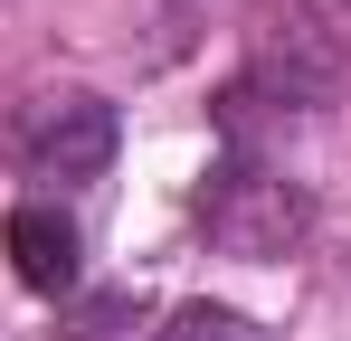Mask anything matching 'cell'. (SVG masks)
<instances>
[{
    "label": "cell",
    "mask_w": 351,
    "mask_h": 341,
    "mask_svg": "<svg viewBox=\"0 0 351 341\" xmlns=\"http://www.w3.org/2000/svg\"><path fill=\"white\" fill-rule=\"evenodd\" d=\"M209 237L228 256H247V266H266V256H285L294 237H304V190H294L285 170H228L209 190Z\"/></svg>",
    "instance_id": "cell-1"
},
{
    "label": "cell",
    "mask_w": 351,
    "mask_h": 341,
    "mask_svg": "<svg viewBox=\"0 0 351 341\" xmlns=\"http://www.w3.org/2000/svg\"><path fill=\"white\" fill-rule=\"evenodd\" d=\"M256 76L285 95V105H323L332 86H342V29L323 19V10H276L266 29H256Z\"/></svg>",
    "instance_id": "cell-2"
},
{
    "label": "cell",
    "mask_w": 351,
    "mask_h": 341,
    "mask_svg": "<svg viewBox=\"0 0 351 341\" xmlns=\"http://www.w3.org/2000/svg\"><path fill=\"white\" fill-rule=\"evenodd\" d=\"M29 162H38V180H95V170L114 162V105H105V95H58V105H38Z\"/></svg>",
    "instance_id": "cell-3"
},
{
    "label": "cell",
    "mask_w": 351,
    "mask_h": 341,
    "mask_svg": "<svg viewBox=\"0 0 351 341\" xmlns=\"http://www.w3.org/2000/svg\"><path fill=\"white\" fill-rule=\"evenodd\" d=\"M0 247H10V275L29 294H66L76 284V218L48 209V199H19L10 227H0Z\"/></svg>",
    "instance_id": "cell-4"
},
{
    "label": "cell",
    "mask_w": 351,
    "mask_h": 341,
    "mask_svg": "<svg viewBox=\"0 0 351 341\" xmlns=\"http://www.w3.org/2000/svg\"><path fill=\"white\" fill-rule=\"evenodd\" d=\"M152 341H256V332L237 323L228 303H180V313H171V323H162Z\"/></svg>",
    "instance_id": "cell-5"
}]
</instances>
